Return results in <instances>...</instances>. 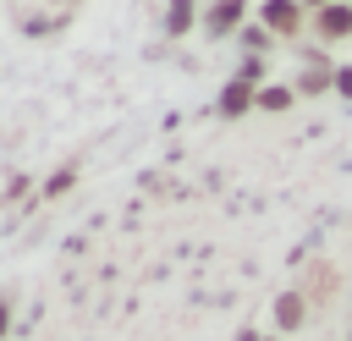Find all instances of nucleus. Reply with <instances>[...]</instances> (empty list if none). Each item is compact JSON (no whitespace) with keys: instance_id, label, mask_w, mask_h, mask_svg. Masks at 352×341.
Instances as JSON below:
<instances>
[{"instance_id":"1","label":"nucleus","mask_w":352,"mask_h":341,"mask_svg":"<svg viewBox=\"0 0 352 341\" xmlns=\"http://www.w3.org/2000/svg\"><path fill=\"white\" fill-rule=\"evenodd\" d=\"M264 22H270L275 33H292V28H297V6H292V0H270V6H264Z\"/></svg>"},{"instance_id":"2","label":"nucleus","mask_w":352,"mask_h":341,"mask_svg":"<svg viewBox=\"0 0 352 341\" xmlns=\"http://www.w3.org/2000/svg\"><path fill=\"white\" fill-rule=\"evenodd\" d=\"M302 319H308V314H302V297H297V292H286V297L275 302V324H280V330H297Z\"/></svg>"},{"instance_id":"3","label":"nucleus","mask_w":352,"mask_h":341,"mask_svg":"<svg viewBox=\"0 0 352 341\" xmlns=\"http://www.w3.org/2000/svg\"><path fill=\"white\" fill-rule=\"evenodd\" d=\"M242 22V0H220L214 11H209V33H231Z\"/></svg>"},{"instance_id":"4","label":"nucleus","mask_w":352,"mask_h":341,"mask_svg":"<svg viewBox=\"0 0 352 341\" xmlns=\"http://www.w3.org/2000/svg\"><path fill=\"white\" fill-rule=\"evenodd\" d=\"M319 33H324V38H341V33H352V6H330V11L319 16Z\"/></svg>"},{"instance_id":"5","label":"nucleus","mask_w":352,"mask_h":341,"mask_svg":"<svg viewBox=\"0 0 352 341\" xmlns=\"http://www.w3.org/2000/svg\"><path fill=\"white\" fill-rule=\"evenodd\" d=\"M248 99H253V88H248V82H231V88H226V99H220V110H226V116H242V110H248Z\"/></svg>"},{"instance_id":"6","label":"nucleus","mask_w":352,"mask_h":341,"mask_svg":"<svg viewBox=\"0 0 352 341\" xmlns=\"http://www.w3.org/2000/svg\"><path fill=\"white\" fill-rule=\"evenodd\" d=\"M258 104H264V110H286V104H292V94H286V88H264V94H258Z\"/></svg>"},{"instance_id":"7","label":"nucleus","mask_w":352,"mask_h":341,"mask_svg":"<svg viewBox=\"0 0 352 341\" xmlns=\"http://www.w3.org/2000/svg\"><path fill=\"white\" fill-rule=\"evenodd\" d=\"M187 22H192V0H170V28L182 33Z\"/></svg>"},{"instance_id":"8","label":"nucleus","mask_w":352,"mask_h":341,"mask_svg":"<svg viewBox=\"0 0 352 341\" xmlns=\"http://www.w3.org/2000/svg\"><path fill=\"white\" fill-rule=\"evenodd\" d=\"M336 88H341V94H352V72H336Z\"/></svg>"},{"instance_id":"9","label":"nucleus","mask_w":352,"mask_h":341,"mask_svg":"<svg viewBox=\"0 0 352 341\" xmlns=\"http://www.w3.org/2000/svg\"><path fill=\"white\" fill-rule=\"evenodd\" d=\"M6 324H11V314H6V302H0V336H6Z\"/></svg>"},{"instance_id":"10","label":"nucleus","mask_w":352,"mask_h":341,"mask_svg":"<svg viewBox=\"0 0 352 341\" xmlns=\"http://www.w3.org/2000/svg\"><path fill=\"white\" fill-rule=\"evenodd\" d=\"M236 341H258V336H253V330H242V336H236Z\"/></svg>"}]
</instances>
